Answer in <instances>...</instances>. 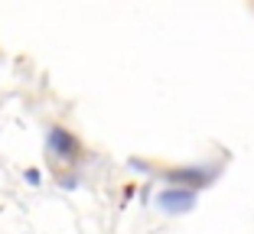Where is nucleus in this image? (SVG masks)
<instances>
[{
  "label": "nucleus",
  "instance_id": "39448f33",
  "mask_svg": "<svg viewBox=\"0 0 254 234\" xmlns=\"http://www.w3.org/2000/svg\"><path fill=\"white\" fill-rule=\"evenodd\" d=\"M23 179L30 182V186H39V182H43V169L39 166H26L23 169Z\"/></svg>",
  "mask_w": 254,
  "mask_h": 234
},
{
  "label": "nucleus",
  "instance_id": "f257e3e1",
  "mask_svg": "<svg viewBox=\"0 0 254 234\" xmlns=\"http://www.w3.org/2000/svg\"><path fill=\"white\" fill-rule=\"evenodd\" d=\"M46 146L53 153L56 166H59V163H75V166H78L82 159H88V150H82V140H78L65 124H53V127L46 130Z\"/></svg>",
  "mask_w": 254,
  "mask_h": 234
},
{
  "label": "nucleus",
  "instance_id": "7ed1b4c3",
  "mask_svg": "<svg viewBox=\"0 0 254 234\" xmlns=\"http://www.w3.org/2000/svg\"><path fill=\"white\" fill-rule=\"evenodd\" d=\"M153 205H157L160 212H166V215H186V212H192V208H195V192L166 186V189L157 192Z\"/></svg>",
  "mask_w": 254,
  "mask_h": 234
},
{
  "label": "nucleus",
  "instance_id": "f03ea898",
  "mask_svg": "<svg viewBox=\"0 0 254 234\" xmlns=\"http://www.w3.org/2000/svg\"><path fill=\"white\" fill-rule=\"evenodd\" d=\"M218 176V166H170V169H160V179L173 189H189V192H199L205 186H212Z\"/></svg>",
  "mask_w": 254,
  "mask_h": 234
},
{
  "label": "nucleus",
  "instance_id": "20e7f679",
  "mask_svg": "<svg viewBox=\"0 0 254 234\" xmlns=\"http://www.w3.org/2000/svg\"><path fill=\"white\" fill-rule=\"evenodd\" d=\"M53 176H56V182H59L62 189H78V169H62V166H56L53 169Z\"/></svg>",
  "mask_w": 254,
  "mask_h": 234
}]
</instances>
